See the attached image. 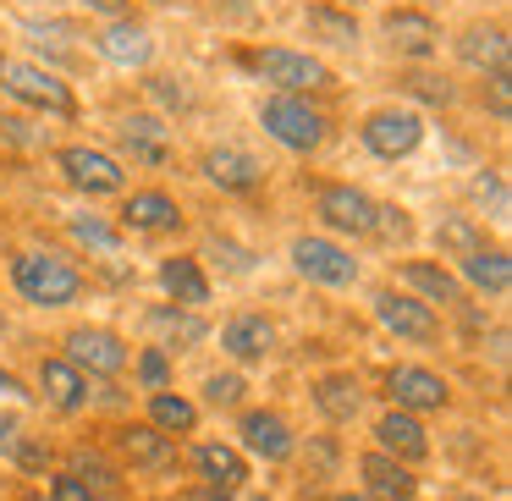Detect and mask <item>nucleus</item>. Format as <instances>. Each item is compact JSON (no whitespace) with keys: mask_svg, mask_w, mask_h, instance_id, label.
<instances>
[{"mask_svg":"<svg viewBox=\"0 0 512 501\" xmlns=\"http://www.w3.org/2000/svg\"><path fill=\"white\" fill-rule=\"evenodd\" d=\"M314 221H320L325 237L336 243H369V221H375V193L358 188L347 177H325L314 182Z\"/></svg>","mask_w":512,"mask_h":501,"instance_id":"obj_13","label":"nucleus"},{"mask_svg":"<svg viewBox=\"0 0 512 501\" xmlns=\"http://www.w3.org/2000/svg\"><path fill=\"white\" fill-rule=\"evenodd\" d=\"M0 94L12 105H23L28 116L78 122V94H72V83L34 56H0Z\"/></svg>","mask_w":512,"mask_h":501,"instance_id":"obj_4","label":"nucleus"},{"mask_svg":"<svg viewBox=\"0 0 512 501\" xmlns=\"http://www.w3.org/2000/svg\"><path fill=\"white\" fill-rule=\"evenodd\" d=\"M254 122L265 127V138L276 149H287V155L309 160L320 155L325 144H331V111H325L320 100H298V94H259L254 105Z\"/></svg>","mask_w":512,"mask_h":501,"instance_id":"obj_3","label":"nucleus"},{"mask_svg":"<svg viewBox=\"0 0 512 501\" xmlns=\"http://www.w3.org/2000/svg\"><path fill=\"white\" fill-rule=\"evenodd\" d=\"M39 490H45V501H100L83 479H72L67 468H50V474L39 479Z\"/></svg>","mask_w":512,"mask_h":501,"instance_id":"obj_44","label":"nucleus"},{"mask_svg":"<svg viewBox=\"0 0 512 501\" xmlns=\"http://www.w3.org/2000/svg\"><path fill=\"white\" fill-rule=\"evenodd\" d=\"M298 452H303V463H309V479H336L347 463V446L336 430H320V435H309V441H298Z\"/></svg>","mask_w":512,"mask_h":501,"instance_id":"obj_40","label":"nucleus"},{"mask_svg":"<svg viewBox=\"0 0 512 501\" xmlns=\"http://www.w3.org/2000/svg\"><path fill=\"white\" fill-rule=\"evenodd\" d=\"M155 287H160V298L166 303H177V309H210L215 303V276H210V265H204L199 254H166L155 265Z\"/></svg>","mask_w":512,"mask_h":501,"instance_id":"obj_27","label":"nucleus"},{"mask_svg":"<svg viewBox=\"0 0 512 501\" xmlns=\"http://www.w3.org/2000/svg\"><path fill=\"white\" fill-rule=\"evenodd\" d=\"M116 232L122 237H171L188 226V210H182V199L171 188H160V182H144V188H127L122 199H116Z\"/></svg>","mask_w":512,"mask_h":501,"instance_id":"obj_16","label":"nucleus"},{"mask_svg":"<svg viewBox=\"0 0 512 501\" xmlns=\"http://www.w3.org/2000/svg\"><path fill=\"white\" fill-rule=\"evenodd\" d=\"M199 259H204V265L215 259V265H221V276H254V270H259V254L237 248L232 237H210V248H204Z\"/></svg>","mask_w":512,"mask_h":501,"instance_id":"obj_42","label":"nucleus"},{"mask_svg":"<svg viewBox=\"0 0 512 501\" xmlns=\"http://www.w3.org/2000/svg\"><path fill=\"white\" fill-rule=\"evenodd\" d=\"M386 408H402L413 419H430V413H452L457 408V386L441 375L435 364H391L386 369Z\"/></svg>","mask_w":512,"mask_h":501,"instance_id":"obj_15","label":"nucleus"},{"mask_svg":"<svg viewBox=\"0 0 512 501\" xmlns=\"http://www.w3.org/2000/svg\"><path fill=\"white\" fill-rule=\"evenodd\" d=\"M298 28L309 34L314 56H320V50H358L364 45V23H358V12H347V6H336V0H303Z\"/></svg>","mask_w":512,"mask_h":501,"instance_id":"obj_29","label":"nucleus"},{"mask_svg":"<svg viewBox=\"0 0 512 501\" xmlns=\"http://www.w3.org/2000/svg\"><path fill=\"white\" fill-rule=\"evenodd\" d=\"M402 6H430V0H402Z\"/></svg>","mask_w":512,"mask_h":501,"instance_id":"obj_58","label":"nucleus"},{"mask_svg":"<svg viewBox=\"0 0 512 501\" xmlns=\"http://www.w3.org/2000/svg\"><path fill=\"white\" fill-rule=\"evenodd\" d=\"M182 474H193V485L204 490H248L254 485V463L232 446V435H193L182 441Z\"/></svg>","mask_w":512,"mask_h":501,"instance_id":"obj_14","label":"nucleus"},{"mask_svg":"<svg viewBox=\"0 0 512 501\" xmlns=\"http://www.w3.org/2000/svg\"><path fill=\"white\" fill-rule=\"evenodd\" d=\"M6 463H12L23 479H45L50 468H56V446H50L45 435H28L23 430V435H17V446L6 452Z\"/></svg>","mask_w":512,"mask_h":501,"instance_id":"obj_41","label":"nucleus"},{"mask_svg":"<svg viewBox=\"0 0 512 501\" xmlns=\"http://www.w3.org/2000/svg\"><path fill=\"white\" fill-rule=\"evenodd\" d=\"M105 452L122 463L127 479H177V474H182V446L171 441V435L149 430L144 419L111 424V435H105Z\"/></svg>","mask_w":512,"mask_h":501,"instance_id":"obj_8","label":"nucleus"},{"mask_svg":"<svg viewBox=\"0 0 512 501\" xmlns=\"http://www.w3.org/2000/svg\"><path fill=\"white\" fill-rule=\"evenodd\" d=\"M0 397H12V402H34V391H28V380H23V375L0 369Z\"/></svg>","mask_w":512,"mask_h":501,"instance_id":"obj_47","label":"nucleus"},{"mask_svg":"<svg viewBox=\"0 0 512 501\" xmlns=\"http://www.w3.org/2000/svg\"><path fill=\"white\" fill-rule=\"evenodd\" d=\"M424 138H430V116L413 111V105H402V100L369 105V111L358 116V144H364L375 160H386V166L413 160L424 149Z\"/></svg>","mask_w":512,"mask_h":501,"instance_id":"obj_5","label":"nucleus"},{"mask_svg":"<svg viewBox=\"0 0 512 501\" xmlns=\"http://www.w3.org/2000/svg\"><path fill=\"white\" fill-rule=\"evenodd\" d=\"M369 243L380 248H397L402 254H413V243H419V221H413L408 204H391V199H375V221H369Z\"/></svg>","mask_w":512,"mask_h":501,"instance_id":"obj_36","label":"nucleus"},{"mask_svg":"<svg viewBox=\"0 0 512 501\" xmlns=\"http://www.w3.org/2000/svg\"><path fill=\"white\" fill-rule=\"evenodd\" d=\"M17 435H23V419H17V413H0V457L17 446Z\"/></svg>","mask_w":512,"mask_h":501,"instance_id":"obj_48","label":"nucleus"},{"mask_svg":"<svg viewBox=\"0 0 512 501\" xmlns=\"http://www.w3.org/2000/svg\"><path fill=\"white\" fill-rule=\"evenodd\" d=\"M479 105L490 111V122L507 127L512 122V72H490V78H479Z\"/></svg>","mask_w":512,"mask_h":501,"instance_id":"obj_43","label":"nucleus"},{"mask_svg":"<svg viewBox=\"0 0 512 501\" xmlns=\"http://www.w3.org/2000/svg\"><path fill=\"white\" fill-rule=\"evenodd\" d=\"M182 501H243V490H237V496H232V490H204V485H193V490H188V496H182Z\"/></svg>","mask_w":512,"mask_h":501,"instance_id":"obj_50","label":"nucleus"},{"mask_svg":"<svg viewBox=\"0 0 512 501\" xmlns=\"http://www.w3.org/2000/svg\"><path fill=\"white\" fill-rule=\"evenodd\" d=\"M243 67L265 83L270 94H298V100H320V94H336L342 78L325 56L314 50H298V45H254L243 50Z\"/></svg>","mask_w":512,"mask_h":501,"instance_id":"obj_2","label":"nucleus"},{"mask_svg":"<svg viewBox=\"0 0 512 501\" xmlns=\"http://www.w3.org/2000/svg\"><path fill=\"white\" fill-rule=\"evenodd\" d=\"M34 122H23V116H0V133L12 138V144H23V149H45L50 144V133H28Z\"/></svg>","mask_w":512,"mask_h":501,"instance_id":"obj_45","label":"nucleus"},{"mask_svg":"<svg viewBox=\"0 0 512 501\" xmlns=\"http://www.w3.org/2000/svg\"><path fill=\"white\" fill-rule=\"evenodd\" d=\"M397 100L402 105H413V111H424V105H430V111H452L457 100H463V89H457V78L452 72H441V67H408L397 78Z\"/></svg>","mask_w":512,"mask_h":501,"instance_id":"obj_33","label":"nucleus"},{"mask_svg":"<svg viewBox=\"0 0 512 501\" xmlns=\"http://www.w3.org/2000/svg\"><path fill=\"white\" fill-rule=\"evenodd\" d=\"M89 45H94V56L105 61V67H116V72H138L144 78L149 67H155V28L144 23V17H111V23H100L89 34Z\"/></svg>","mask_w":512,"mask_h":501,"instance_id":"obj_20","label":"nucleus"},{"mask_svg":"<svg viewBox=\"0 0 512 501\" xmlns=\"http://www.w3.org/2000/svg\"><path fill=\"white\" fill-rule=\"evenodd\" d=\"M325 501H375V496H364V490H358V485H336V490H331V496H325Z\"/></svg>","mask_w":512,"mask_h":501,"instance_id":"obj_51","label":"nucleus"},{"mask_svg":"<svg viewBox=\"0 0 512 501\" xmlns=\"http://www.w3.org/2000/svg\"><path fill=\"white\" fill-rule=\"evenodd\" d=\"M12 501H45V490H39V485H23V490H17Z\"/></svg>","mask_w":512,"mask_h":501,"instance_id":"obj_53","label":"nucleus"},{"mask_svg":"<svg viewBox=\"0 0 512 501\" xmlns=\"http://www.w3.org/2000/svg\"><path fill=\"white\" fill-rule=\"evenodd\" d=\"M391 287H402V292H413L419 303H430L441 320L452 309H468L463 281H457L452 265H446V259H435V254H402V259H391Z\"/></svg>","mask_w":512,"mask_h":501,"instance_id":"obj_18","label":"nucleus"},{"mask_svg":"<svg viewBox=\"0 0 512 501\" xmlns=\"http://www.w3.org/2000/svg\"><path fill=\"white\" fill-rule=\"evenodd\" d=\"M309 408L320 413L325 430H353L369 413V391L358 380V369H320L309 380Z\"/></svg>","mask_w":512,"mask_h":501,"instance_id":"obj_22","label":"nucleus"},{"mask_svg":"<svg viewBox=\"0 0 512 501\" xmlns=\"http://www.w3.org/2000/svg\"><path fill=\"white\" fill-rule=\"evenodd\" d=\"M298 501H320V496H298Z\"/></svg>","mask_w":512,"mask_h":501,"instance_id":"obj_59","label":"nucleus"},{"mask_svg":"<svg viewBox=\"0 0 512 501\" xmlns=\"http://www.w3.org/2000/svg\"><path fill=\"white\" fill-rule=\"evenodd\" d=\"M441 501H490V496H479V490H446Z\"/></svg>","mask_w":512,"mask_h":501,"instance_id":"obj_52","label":"nucleus"},{"mask_svg":"<svg viewBox=\"0 0 512 501\" xmlns=\"http://www.w3.org/2000/svg\"><path fill=\"white\" fill-rule=\"evenodd\" d=\"M127 369H133V386L144 391V397H149V391H171V386H177V358H171L166 347H155V342L133 347V364H127Z\"/></svg>","mask_w":512,"mask_h":501,"instance_id":"obj_39","label":"nucleus"},{"mask_svg":"<svg viewBox=\"0 0 512 501\" xmlns=\"http://www.w3.org/2000/svg\"><path fill=\"white\" fill-rule=\"evenodd\" d=\"M287 259H292V276L320 292H353L364 281V259L325 232H298L287 243Z\"/></svg>","mask_w":512,"mask_h":501,"instance_id":"obj_7","label":"nucleus"},{"mask_svg":"<svg viewBox=\"0 0 512 501\" xmlns=\"http://www.w3.org/2000/svg\"><path fill=\"white\" fill-rule=\"evenodd\" d=\"M369 314H375V325L386 336H397L402 347H441L446 342V320L430 309V303H419L413 292L391 287V281H380L375 292H369Z\"/></svg>","mask_w":512,"mask_h":501,"instance_id":"obj_12","label":"nucleus"},{"mask_svg":"<svg viewBox=\"0 0 512 501\" xmlns=\"http://www.w3.org/2000/svg\"><path fill=\"white\" fill-rule=\"evenodd\" d=\"M56 468H67L72 479H83L100 501H111V496H122V490H127V474H122V463L105 452V441H72L67 452H61Z\"/></svg>","mask_w":512,"mask_h":501,"instance_id":"obj_31","label":"nucleus"},{"mask_svg":"<svg viewBox=\"0 0 512 501\" xmlns=\"http://www.w3.org/2000/svg\"><path fill=\"white\" fill-rule=\"evenodd\" d=\"M336 6H347V12H358V6H369V0H336Z\"/></svg>","mask_w":512,"mask_h":501,"instance_id":"obj_55","label":"nucleus"},{"mask_svg":"<svg viewBox=\"0 0 512 501\" xmlns=\"http://www.w3.org/2000/svg\"><path fill=\"white\" fill-rule=\"evenodd\" d=\"M17 6H50V0H17Z\"/></svg>","mask_w":512,"mask_h":501,"instance_id":"obj_56","label":"nucleus"},{"mask_svg":"<svg viewBox=\"0 0 512 501\" xmlns=\"http://www.w3.org/2000/svg\"><path fill=\"white\" fill-rule=\"evenodd\" d=\"M468 204H474V221L479 226H507V215H512V188H507V171L501 166H479L474 177H468Z\"/></svg>","mask_w":512,"mask_h":501,"instance_id":"obj_34","label":"nucleus"},{"mask_svg":"<svg viewBox=\"0 0 512 501\" xmlns=\"http://www.w3.org/2000/svg\"><path fill=\"white\" fill-rule=\"evenodd\" d=\"M50 166H56V177L67 182L72 193H83V199H122V193L133 188V171L100 144H56L50 149Z\"/></svg>","mask_w":512,"mask_h":501,"instance_id":"obj_10","label":"nucleus"},{"mask_svg":"<svg viewBox=\"0 0 512 501\" xmlns=\"http://www.w3.org/2000/svg\"><path fill=\"white\" fill-rule=\"evenodd\" d=\"M6 281H12V292L39 314H61V309L89 298V276H83L61 248H17V254L6 259Z\"/></svg>","mask_w":512,"mask_h":501,"instance_id":"obj_1","label":"nucleus"},{"mask_svg":"<svg viewBox=\"0 0 512 501\" xmlns=\"http://www.w3.org/2000/svg\"><path fill=\"white\" fill-rule=\"evenodd\" d=\"M446 45H452L457 67L474 72V78H490V72H512V39H507V23H501V17H474V23L457 28Z\"/></svg>","mask_w":512,"mask_h":501,"instance_id":"obj_23","label":"nucleus"},{"mask_svg":"<svg viewBox=\"0 0 512 501\" xmlns=\"http://www.w3.org/2000/svg\"><path fill=\"white\" fill-rule=\"evenodd\" d=\"M452 276L463 281L468 298H507L512 292V254L507 243H485L474 254L452 259Z\"/></svg>","mask_w":512,"mask_h":501,"instance_id":"obj_30","label":"nucleus"},{"mask_svg":"<svg viewBox=\"0 0 512 501\" xmlns=\"http://www.w3.org/2000/svg\"><path fill=\"white\" fill-rule=\"evenodd\" d=\"M193 171H199L215 193H226V199H248V193H259L270 182V166L248 144H210V149H199V155H193Z\"/></svg>","mask_w":512,"mask_h":501,"instance_id":"obj_19","label":"nucleus"},{"mask_svg":"<svg viewBox=\"0 0 512 501\" xmlns=\"http://www.w3.org/2000/svg\"><path fill=\"white\" fill-rule=\"evenodd\" d=\"M353 474H358V490L375 496V501H419V490H424L419 468H408V463H397V457L375 452L369 441L353 452Z\"/></svg>","mask_w":512,"mask_h":501,"instance_id":"obj_25","label":"nucleus"},{"mask_svg":"<svg viewBox=\"0 0 512 501\" xmlns=\"http://www.w3.org/2000/svg\"><path fill=\"white\" fill-rule=\"evenodd\" d=\"M144 501H182V496H144Z\"/></svg>","mask_w":512,"mask_h":501,"instance_id":"obj_57","label":"nucleus"},{"mask_svg":"<svg viewBox=\"0 0 512 501\" xmlns=\"http://www.w3.org/2000/svg\"><path fill=\"white\" fill-rule=\"evenodd\" d=\"M61 232H67L72 243L83 248V254H94V259H116V254L127 248V237L116 232V221H111V215L72 210V215H61Z\"/></svg>","mask_w":512,"mask_h":501,"instance_id":"obj_35","label":"nucleus"},{"mask_svg":"<svg viewBox=\"0 0 512 501\" xmlns=\"http://www.w3.org/2000/svg\"><path fill=\"white\" fill-rule=\"evenodd\" d=\"M78 12H89V17H100V23H111V17H127L133 12V0H72Z\"/></svg>","mask_w":512,"mask_h":501,"instance_id":"obj_46","label":"nucleus"},{"mask_svg":"<svg viewBox=\"0 0 512 501\" xmlns=\"http://www.w3.org/2000/svg\"><path fill=\"white\" fill-rule=\"evenodd\" d=\"M369 446L386 452V457H397V463H408V468H419V463L435 457L430 424L413 419V413H402V408H380L375 419H369Z\"/></svg>","mask_w":512,"mask_h":501,"instance_id":"obj_24","label":"nucleus"},{"mask_svg":"<svg viewBox=\"0 0 512 501\" xmlns=\"http://www.w3.org/2000/svg\"><path fill=\"white\" fill-rule=\"evenodd\" d=\"M221 358L232 369H265L270 358H276V347H281V331H276V320L270 314H259V309H237V314H226L221 320Z\"/></svg>","mask_w":512,"mask_h":501,"instance_id":"obj_21","label":"nucleus"},{"mask_svg":"<svg viewBox=\"0 0 512 501\" xmlns=\"http://www.w3.org/2000/svg\"><path fill=\"white\" fill-rule=\"evenodd\" d=\"M133 6H177V0H133Z\"/></svg>","mask_w":512,"mask_h":501,"instance_id":"obj_54","label":"nucleus"},{"mask_svg":"<svg viewBox=\"0 0 512 501\" xmlns=\"http://www.w3.org/2000/svg\"><path fill=\"white\" fill-rule=\"evenodd\" d=\"M144 325H149V336H155V347H166L171 358L199 353V347L215 336L210 314H199V309H177V303H149V309H144Z\"/></svg>","mask_w":512,"mask_h":501,"instance_id":"obj_28","label":"nucleus"},{"mask_svg":"<svg viewBox=\"0 0 512 501\" xmlns=\"http://www.w3.org/2000/svg\"><path fill=\"white\" fill-rule=\"evenodd\" d=\"M116 160H133V166H149V171H160L171 160V127H166V116L160 111H133V116H122L116 122V149H111Z\"/></svg>","mask_w":512,"mask_h":501,"instance_id":"obj_26","label":"nucleus"},{"mask_svg":"<svg viewBox=\"0 0 512 501\" xmlns=\"http://www.w3.org/2000/svg\"><path fill=\"white\" fill-rule=\"evenodd\" d=\"M61 358L72 369H83L89 380H122L127 364H133V342H127L116 325H100V320H78L61 331Z\"/></svg>","mask_w":512,"mask_h":501,"instance_id":"obj_11","label":"nucleus"},{"mask_svg":"<svg viewBox=\"0 0 512 501\" xmlns=\"http://www.w3.org/2000/svg\"><path fill=\"white\" fill-rule=\"evenodd\" d=\"M490 358H496V364H507V320L490 325Z\"/></svg>","mask_w":512,"mask_h":501,"instance_id":"obj_49","label":"nucleus"},{"mask_svg":"<svg viewBox=\"0 0 512 501\" xmlns=\"http://www.w3.org/2000/svg\"><path fill=\"white\" fill-rule=\"evenodd\" d=\"M298 424L287 419V408H270V402H248L243 413H232V446L248 463L265 468H287L298 457Z\"/></svg>","mask_w":512,"mask_h":501,"instance_id":"obj_6","label":"nucleus"},{"mask_svg":"<svg viewBox=\"0 0 512 501\" xmlns=\"http://www.w3.org/2000/svg\"><path fill=\"white\" fill-rule=\"evenodd\" d=\"M144 424L149 430H160V435H171V441H193L199 435V424H204V408L193 402V391H149L144 397Z\"/></svg>","mask_w":512,"mask_h":501,"instance_id":"obj_32","label":"nucleus"},{"mask_svg":"<svg viewBox=\"0 0 512 501\" xmlns=\"http://www.w3.org/2000/svg\"><path fill=\"white\" fill-rule=\"evenodd\" d=\"M28 391H34V402H45L56 419H83V413H94V402H100L94 380L83 375V369H72L61 353H39L34 358V380H28Z\"/></svg>","mask_w":512,"mask_h":501,"instance_id":"obj_17","label":"nucleus"},{"mask_svg":"<svg viewBox=\"0 0 512 501\" xmlns=\"http://www.w3.org/2000/svg\"><path fill=\"white\" fill-rule=\"evenodd\" d=\"M430 237H435V259H463V254H474V248L490 243L485 226H479L468 210H441V221H435Z\"/></svg>","mask_w":512,"mask_h":501,"instance_id":"obj_37","label":"nucleus"},{"mask_svg":"<svg viewBox=\"0 0 512 501\" xmlns=\"http://www.w3.org/2000/svg\"><path fill=\"white\" fill-rule=\"evenodd\" d=\"M199 391L204 397H193L199 408H210V413H243L248 408V375L243 369H210V375L199 380Z\"/></svg>","mask_w":512,"mask_h":501,"instance_id":"obj_38","label":"nucleus"},{"mask_svg":"<svg viewBox=\"0 0 512 501\" xmlns=\"http://www.w3.org/2000/svg\"><path fill=\"white\" fill-rule=\"evenodd\" d=\"M375 34L402 67H435V61H441V45H446L441 17H435L430 6H402V0L375 17Z\"/></svg>","mask_w":512,"mask_h":501,"instance_id":"obj_9","label":"nucleus"}]
</instances>
